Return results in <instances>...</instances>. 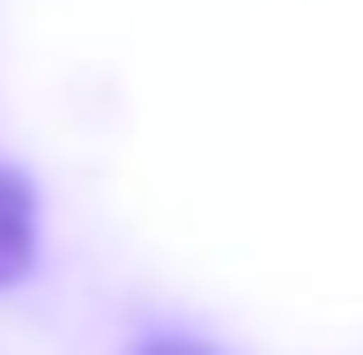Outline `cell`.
<instances>
[{"mask_svg": "<svg viewBox=\"0 0 363 355\" xmlns=\"http://www.w3.org/2000/svg\"><path fill=\"white\" fill-rule=\"evenodd\" d=\"M134 355H216V348L186 341V333H148V341H134Z\"/></svg>", "mask_w": 363, "mask_h": 355, "instance_id": "cell-2", "label": "cell"}, {"mask_svg": "<svg viewBox=\"0 0 363 355\" xmlns=\"http://www.w3.org/2000/svg\"><path fill=\"white\" fill-rule=\"evenodd\" d=\"M30 267H38V185L0 163V289H15Z\"/></svg>", "mask_w": 363, "mask_h": 355, "instance_id": "cell-1", "label": "cell"}]
</instances>
